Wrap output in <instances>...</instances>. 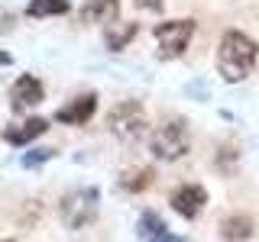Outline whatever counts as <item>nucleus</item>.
I'll return each mask as SVG.
<instances>
[{
  "instance_id": "nucleus-1",
  "label": "nucleus",
  "mask_w": 259,
  "mask_h": 242,
  "mask_svg": "<svg viewBox=\"0 0 259 242\" xmlns=\"http://www.w3.org/2000/svg\"><path fill=\"white\" fill-rule=\"evenodd\" d=\"M256 55H259V48L246 32L227 29L221 36V45H217V71H221V78L230 81V84L246 81L256 68Z\"/></svg>"
},
{
  "instance_id": "nucleus-2",
  "label": "nucleus",
  "mask_w": 259,
  "mask_h": 242,
  "mask_svg": "<svg viewBox=\"0 0 259 242\" xmlns=\"http://www.w3.org/2000/svg\"><path fill=\"white\" fill-rule=\"evenodd\" d=\"M97 213H101V191L97 188H71L59 200V220L71 232L97 223Z\"/></svg>"
},
{
  "instance_id": "nucleus-3",
  "label": "nucleus",
  "mask_w": 259,
  "mask_h": 242,
  "mask_svg": "<svg viewBox=\"0 0 259 242\" xmlns=\"http://www.w3.org/2000/svg\"><path fill=\"white\" fill-rule=\"evenodd\" d=\"M191 149V136H188V123L185 119H168L162 123L156 133L149 136V152L156 155L159 161H175L182 155H188Z\"/></svg>"
},
{
  "instance_id": "nucleus-4",
  "label": "nucleus",
  "mask_w": 259,
  "mask_h": 242,
  "mask_svg": "<svg viewBox=\"0 0 259 242\" xmlns=\"http://www.w3.org/2000/svg\"><path fill=\"white\" fill-rule=\"evenodd\" d=\"M152 36H156V55L162 62H172V58H182L185 48L191 45V36H194V20H165V23H156L152 26Z\"/></svg>"
},
{
  "instance_id": "nucleus-5",
  "label": "nucleus",
  "mask_w": 259,
  "mask_h": 242,
  "mask_svg": "<svg viewBox=\"0 0 259 242\" xmlns=\"http://www.w3.org/2000/svg\"><path fill=\"white\" fill-rule=\"evenodd\" d=\"M146 110L140 100H120L107 113V129L123 142H140L146 136Z\"/></svg>"
},
{
  "instance_id": "nucleus-6",
  "label": "nucleus",
  "mask_w": 259,
  "mask_h": 242,
  "mask_svg": "<svg viewBox=\"0 0 259 242\" xmlns=\"http://www.w3.org/2000/svg\"><path fill=\"white\" fill-rule=\"evenodd\" d=\"M7 100H10L13 113H26V110L39 107V103L46 100V87L36 75H20L10 84V91H7Z\"/></svg>"
},
{
  "instance_id": "nucleus-7",
  "label": "nucleus",
  "mask_w": 259,
  "mask_h": 242,
  "mask_svg": "<svg viewBox=\"0 0 259 242\" xmlns=\"http://www.w3.org/2000/svg\"><path fill=\"white\" fill-rule=\"evenodd\" d=\"M94 113H97V94L84 91V94H75L68 103H62V107L52 113V119L62 123V126H84V123L94 119Z\"/></svg>"
},
{
  "instance_id": "nucleus-8",
  "label": "nucleus",
  "mask_w": 259,
  "mask_h": 242,
  "mask_svg": "<svg viewBox=\"0 0 259 242\" xmlns=\"http://www.w3.org/2000/svg\"><path fill=\"white\" fill-rule=\"evenodd\" d=\"M168 204H172V210L182 220H198L201 210L207 207V191L201 188V184H182V188L172 191Z\"/></svg>"
},
{
  "instance_id": "nucleus-9",
  "label": "nucleus",
  "mask_w": 259,
  "mask_h": 242,
  "mask_svg": "<svg viewBox=\"0 0 259 242\" xmlns=\"http://www.w3.org/2000/svg\"><path fill=\"white\" fill-rule=\"evenodd\" d=\"M46 133H49V119L46 116H29V119H23V123L7 126L0 136H4V142L13 145V149H26L29 142H36L39 136H46Z\"/></svg>"
},
{
  "instance_id": "nucleus-10",
  "label": "nucleus",
  "mask_w": 259,
  "mask_h": 242,
  "mask_svg": "<svg viewBox=\"0 0 259 242\" xmlns=\"http://www.w3.org/2000/svg\"><path fill=\"white\" fill-rule=\"evenodd\" d=\"M120 16V0H84L78 10V20L88 26H107Z\"/></svg>"
},
{
  "instance_id": "nucleus-11",
  "label": "nucleus",
  "mask_w": 259,
  "mask_h": 242,
  "mask_svg": "<svg viewBox=\"0 0 259 242\" xmlns=\"http://www.w3.org/2000/svg\"><path fill=\"white\" fill-rule=\"evenodd\" d=\"M136 239H146V242H178V236L168 232L165 220L156 213V210H143L140 220H136Z\"/></svg>"
},
{
  "instance_id": "nucleus-12",
  "label": "nucleus",
  "mask_w": 259,
  "mask_h": 242,
  "mask_svg": "<svg viewBox=\"0 0 259 242\" xmlns=\"http://www.w3.org/2000/svg\"><path fill=\"white\" fill-rule=\"evenodd\" d=\"M136 32H140V26L136 23H107L104 26V42H107L110 52H123V48L136 39Z\"/></svg>"
},
{
  "instance_id": "nucleus-13",
  "label": "nucleus",
  "mask_w": 259,
  "mask_h": 242,
  "mask_svg": "<svg viewBox=\"0 0 259 242\" xmlns=\"http://www.w3.org/2000/svg\"><path fill=\"white\" fill-rule=\"evenodd\" d=\"M117 184H120V191H126V194H143L156 184V171H152V168H126Z\"/></svg>"
},
{
  "instance_id": "nucleus-14",
  "label": "nucleus",
  "mask_w": 259,
  "mask_h": 242,
  "mask_svg": "<svg viewBox=\"0 0 259 242\" xmlns=\"http://www.w3.org/2000/svg\"><path fill=\"white\" fill-rule=\"evenodd\" d=\"M71 13V0H29L26 16L29 20H49V16H65Z\"/></svg>"
},
{
  "instance_id": "nucleus-15",
  "label": "nucleus",
  "mask_w": 259,
  "mask_h": 242,
  "mask_svg": "<svg viewBox=\"0 0 259 242\" xmlns=\"http://www.w3.org/2000/svg\"><path fill=\"white\" fill-rule=\"evenodd\" d=\"M221 236L224 239H249L253 236V220L249 216H227L221 223Z\"/></svg>"
},
{
  "instance_id": "nucleus-16",
  "label": "nucleus",
  "mask_w": 259,
  "mask_h": 242,
  "mask_svg": "<svg viewBox=\"0 0 259 242\" xmlns=\"http://www.w3.org/2000/svg\"><path fill=\"white\" fill-rule=\"evenodd\" d=\"M237 161H240V145L233 142V139L224 142L221 152L214 155V165H217V171H221V174H233V171H237Z\"/></svg>"
},
{
  "instance_id": "nucleus-17",
  "label": "nucleus",
  "mask_w": 259,
  "mask_h": 242,
  "mask_svg": "<svg viewBox=\"0 0 259 242\" xmlns=\"http://www.w3.org/2000/svg\"><path fill=\"white\" fill-rule=\"evenodd\" d=\"M59 152L55 149H29V152H23L20 155V165L26 168V171H36V168H42L46 161H52Z\"/></svg>"
},
{
  "instance_id": "nucleus-18",
  "label": "nucleus",
  "mask_w": 259,
  "mask_h": 242,
  "mask_svg": "<svg viewBox=\"0 0 259 242\" xmlns=\"http://www.w3.org/2000/svg\"><path fill=\"white\" fill-rule=\"evenodd\" d=\"M39 216H42V204L39 200H26L20 210V216H16V223H20V229H36V223H39Z\"/></svg>"
},
{
  "instance_id": "nucleus-19",
  "label": "nucleus",
  "mask_w": 259,
  "mask_h": 242,
  "mask_svg": "<svg viewBox=\"0 0 259 242\" xmlns=\"http://www.w3.org/2000/svg\"><path fill=\"white\" fill-rule=\"evenodd\" d=\"M140 10H152V13H162V0H133Z\"/></svg>"
},
{
  "instance_id": "nucleus-20",
  "label": "nucleus",
  "mask_w": 259,
  "mask_h": 242,
  "mask_svg": "<svg viewBox=\"0 0 259 242\" xmlns=\"http://www.w3.org/2000/svg\"><path fill=\"white\" fill-rule=\"evenodd\" d=\"M13 32V13H0V36Z\"/></svg>"
},
{
  "instance_id": "nucleus-21",
  "label": "nucleus",
  "mask_w": 259,
  "mask_h": 242,
  "mask_svg": "<svg viewBox=\"0 0 259 242\" xmlns=\"http://www.w3.org/2000/svg\"><path fill=\"white\" fill-rule=\"evenodd\" d=\"M7 65H13V55L10 52H0V68H7Z\"/></svg>"
}]
</instances>
